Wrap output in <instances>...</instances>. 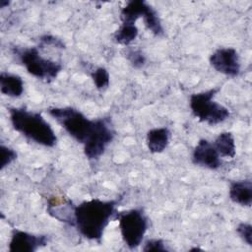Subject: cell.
Returning a JSON list of instances; mask_svg holds the SVG:
<instances>
[{"label":"cell","mask_w":252,"mask_h":252,"mask_svg":"<svg viewBox=\"0 0 252 252\" xmlns=\"http://www.w3.org/2000/svg\"><path fill=\"white\" fill-rule=\"evenodd\" d=\"M47 112L74 140L83 145L84 154L90 160L98 159L115 137L109 117L89 119L71 106L49 107Z\"/></svg>","instance_id":"obj_1"},{"label":"cell","mask_w":252,"mask_h":252,"mask_svg":"<svg viewBox=\"0 0 252 252\" xmlns=\"http://www.w3.org/2000/svg\"><path fill=\"white\" fill-rule=\"evenodd\" d=\"M118 200L91 199L74 206L73 226L89 240L100 242L110 220L115 218Z\"/></svg>","instance_id":"obj_2"},{"label":"cell","mask_w":252,"mask_h":252,"mask_svg":"<svg viewBox=\"0 0 252 252\" xmlns=\"http://www.w3.org/2000/svg\"><path fill=\"white\" fill-rule=\"evenodd\" d=\"M9 117L14 130L29 140L46 148L56 145L57 136L40 113L25 107H11Z\"/></svg>","instance_id":"obj_3"},{"label":"cell","mask_w":252,"mask_h":252,"mask_svg":"<svg viewBox=\"0 0 252 252\" xmlns=\"http://www.w3.org/2000/svg\"><path fill=\"white\" fill-rule=\"evenodd\" d=\"M12 52L17 60L26 68L28 73L44 82H51L62 71L61 63L44 58L40 55L37 47L14 46Z\"/></svg>","instance_id":"obj_4"},{"label":"cell","mask_w":252,"mask_h":252,"mask_svg":"<svg viewBox=\"0 0 252 252\" xmlns=\"http://www.w3.org/2000/svg\"><path fill=\"white\" fill-rule=\"evenodd\" d=\"M219 91V88H213L208 91L192 94L189 98V106L193 115L199 121L210 126L225 121L230 115L228 108L214 100Z\"/></svg>","instance_id":"obj_5"},{"label":"cell","mask_w":252,"mask_h":252,"mask_svg":"<svg viewBox=\"0 0 252 252\" xmlns=\"http://www.w3.org/2000/svg\"><path fill=\"white\" fill-rule=\"evenodd\" d=\"M121 237L129 249H135L142 243L148 230L149 220L143 209L135 208L116 213Z\"/></svg>","instance_id":"obj_6"},{"label":"cell","mask_w":252,"mask_h":252,"mask_svg":"<svg viewBox=\"0 0 252 252\" xmlns=\"http://www.w3.org/2000/svg\"><path fill=\"white\" fill-rule=\"evenodd\" d=\"M212 67L219 73L227 77H237L240 73V58L233 47H220L209 58Z\"/></svg>","instance_id":"obj_7"},{"label":"cell","mask_w":252,"mask_h":252,"mask_svg":"<svg viewBox=\"0 0 252 252\" xmlns=\"http://www.w3.org/2000/svg\"><path fill=\"white\" fill-rule=\"evenodd\" d=\"M47 243V235L33 234L21 229H14L8 249L10 252H34L46 246Z\"/></svg>","instance_id":"obj_8"},{"label":"cell","mask_w":252,"mask_h":252,"mask_svg":"<svg viewBox=\"0 0 252 252\" xmlns=\"http://www.w3.org/2000/svg\"><path fill=\"white\" fill-rule=\"evenodd\" d=\"M192 162L211 170H216L221 165L220 157L214 144L207 139H201L192 152Z\"/></svg>","instance_id":"obj_9"},{"label":"cell","mask_w":252,"mask_h":252,"mask_svg":"<svg viewBox=\"0 0 252 252\" xmlns=\"http://www.w3.org/2000/svg\"><path fill=\"white\" fill-rule=\"evenodd\" d=\"M229 199L240 206L250 207L252 204V182L250 179L237 180L230 183Z\"/></svg>","instance_id":"obj_10"},{"label":"cell","mask_w":252,"mask_h":252,"mask_svg":"<svg viewBox=\"0 0 252 252\" xmlns=\"http://www.w3.org/2000/svg\"><path fill=\"white\" fill-rule=\"evenodd\" d=\"M170 135V131L166 127H158L149 130L146 137V143L150 153H162L169 144Z\"/></svg>","instance_id":"obj_11"},{"label":"cell","mask_w":252,"mask_h":252,"mask_svg":"<svg viewBox=\"0 0 252 252\" xmlns=\"http://www.w3.org/2000/svg\"><path fill=\"white\" fill-rule=\"evenodd\" d=\"M0 91L11 97H19L24 93V81L16 74L2 72L0 74Z\"/></svg>","instance_id":"obj_12"},{"label":"cell","mask_w":252,"mask_h":252,"mask_svg":"<svg viewBox=\"0 0 252 252\" xmlns=\"http://www.w3.org/2000/svg\"><path fill=\"white\" fill-rule=\"evenodd\" d=\"M213 144L218 151L220 157L227 158H233L235 157L236 146L234 137L230 132L220 133L213 142Z\"/></svg>","instance_id":"obj_13"},{"label":"cell","mask_w":252,"mask_h":252,"mask_svg":"<svg viewBox=\"0 0 252 252\" xmlns=\"http://www.w3.org/2000/svg\"><path fill=\"white\" fill-rule=\"evenodd\" d=\"M138 33L139 31L135 24L122 23L118 30L113 33V40L120 45L127 46L137 38Z\"/></svg>","instance_id":"obj_14"},{"label":"cell","mask_w":252,"mask_h":252,"mask_svg":"<svg viewBox=\"0 0 252 252\" xmlns=\"http://www.w3.org/2000/svg\"><path fill=\"white\" fill-rule=\"evenodd\" d=\"M91 77L97 90L103 91L107 89L110 82V76L108 71L104 67H97L92 73Z\"/></svg>","instance_id":"obj_15"},{"label":"cell","mask_w":252,"mask_h":252,"mask_svg":"<svg viewBox=\"0 0 252 252\" xmlns=\"http://www.w3.org/2000/svg\"><path fill=\"white\" fill-rule=\"evenodd\" d=\"M125 57L134 68L139 69L146 64V56L141 49L127 48L125 52Z\"/></svg>","instance_id":"obj_16"},{"label":"cell","mask_w":252,"mask_h":252,"mask_svg":"<svg viewBox=\"0 0 252 252\" xmlns=\"http://www.w3.org/2000/svg\"><path fill=\"white\" fill-rule=\"evenodd\" d=\"M1 152V161H0V170H3L6 166L11 164L17 158V153L10 147H7L3 144L0 146Z\"/></svg>","instance_id":"obj_17"},{"label":"cell","mask_w":252,"mask_h":252,"mask_svg":"<svg viewBox=\"0 0 252 252\" xmlns=\"http://www.w3.org/2000/svg\"><path fill=\"white\" fill-rule=\"evenodd\" d=\"M236 232L247 245L252 246V226L250 223L239 222L236 226Z\"/></svg>","instance_id":"obj_18"},{"label":"cell","mask_w":252,"mask_h":252,"mask_svg":"<svg viewBox=\"0 0 252 252\" xmlns=\"http://www.w3.org/2000/svg\"><path fill=\"white\" fill-rule=\"evenodd\" d=\"M165 244L162 239L160 238H152L146 241L143 247V251L150 252V251H166Z\"/></svg>","instance_id":"obj_19"},{"label":"cell","mask_w":252,"mask_h":252,"mask_svg":"<svg viewBox=\"0 0 252 252\" xmlns=\"http://www.w3.org/2000/svg\"><path fill=\"white\" fill-rule=\"evenodd\" d=\"M41 45H47V46H54L56 48L63 49L65 48V43L60 38L52 35V34H43L39 37Z\"/></svg>","instance_id":"obj_20"},{"label":"cell","mask_w":252,"mask_h":252,"mask_svg":"<svg viewBox=\"0 0 252 252\" xmlns=\"http://www.w3.org/2000/svg\"><path fill=\"white\" fill-rule=\"evenodd\" d=\"M10 4L9 1H6V0H0V8H4L6 6H8Z\"/></svg>","instance_id":"obj_21"},{"label":"cell","mask_w":252,"mask_h":252,"mask_svg":"<svg viewBox=\"0 0 252 252\" xmlns=\"http://www.w3.org/2000/svg\"><path fill=\"white\" fill-rule=\"evenodd\" d=\"M194 250H202V249H200V248H192V249H190V251H194Z\"/></svg>","instance_id":"obj_22"}]
</instances>
